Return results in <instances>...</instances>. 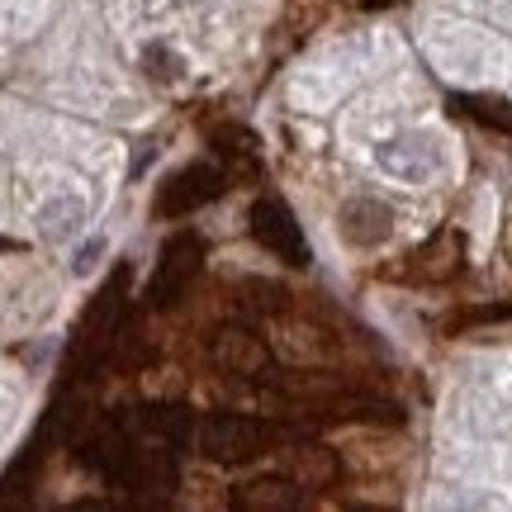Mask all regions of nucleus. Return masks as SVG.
I'll list each match as a JSON object with an SVG mask.
<instances>
[{"label":"nucleus","mask_w":512,"mask_h":512,"mask_svg":"<svg viewBox=\"0 0 512 512\" xmlns=\"http://www.w3.org/2000/svg\"><path fill=\"white\" fill-rule=\"evenodd\" d=\"M294 437H304V432L275 427L271 418H247V413H209L204 422H195V441H200L204 460H214V465H247Z\"/></svg>","instance_id":"nucleus-1"},{"label":"nucleus","mask_w":512,"mask_h":512,"mask_svg":"<svg viewBox=\"0 0 512 512\" xmlns=\"http://www.w3.org/2000/svg\"><path fill=\"white\" fill-rule=\"evenodd\" d=\"M200 271H204V238L200 233H176V238H166L162 256H157V271L147 280V304H152V309L181 304L185 290L200 280Z\"/></svg>","instance_id":"nucleus-2"},{"label":"nucleus","mask_w":512,"mask_h":512,"mask_svg":"<svg viewBox=\"0 0 512 512\" xmlns=\"http://www.w3.org/2000/svg\"><path fill=\"white\" fill-rule=\"evenodd\" d=\"M223 190H228L223 162H190L157 190V219H185L204 204H214Z\"/></svg>","instance_id":"nucleus-3"},{"label":"nucleus","mask_w":512,"mask_h":512,"mask_svg":"<svg viewBox=\"0 0 512 512\" xmlns=\"http://www.w3.org/2000/svg\"><path fill=\"white\" fill-rule=\"evenodd\" d=\"M214 366H219L228 380H247V384L275 380V356L252 323H233V328H223L219 337H214Z\"/></svg>","instance_id":"nucleus-4"},{"label":"nucleus","mask_w":512,"mask_h":512,"mask_svg":"<svg viewBox=\"0 0 512 512\" xmlns=\"http://www.w3.org/2000/svg\"><path fill=\"white\" fill-rule=\"evenodd\" d=\"M247 228L271 256L290 261V266H309V238H304V228L294 223V214L280 200H271V195L256 200L252 214H247Z\"/></svg>","instance_id":"nucleus-5"},{"label":"nucleus","mask_w":512,"mask_h":512,"mask_svg":"<svg viewBox=\"0 0 512 512\" xmlns=\"http://www.w3.org/2000/svg\"><path fill=\"white\" fill-rule=\"evenodd\" d=\"M128 422L143 441H157L166 451L181 456L185 446L195 441V413L181 403H147V408H128Z\"/></svg>","instance_id":"nucleus-6"},{"label":"nucleus","mask_w":512,"mask_h":512,"mask_svg":"<svg viewBox=\"0 0 512 512\" xmlns=\"http://www.w3.org/2000/svg\"><path fill=\"white\" fill-rule=\"evenodd\" d=\"M337 233L347 247L356 252H366V247H380L389 233H394V209L375 195H356L351 204H342V214H337Z\"/></svg>","instance_id":"nucleus-7"},{"label":"nucleus","mask_w":512,"mask_h":512,"mask_svg":"<svg viewBox=\"0 0 512 512\" xmlns=\"http://www.w3.org/2000/svg\"><path fill=\"white\" fill-rule=\"evenodd\" d=\"M309 503V489L294 484L290 475H261L247 479L233 489V508H252V512H290Z\"/></svg>","instance_id":"nucleus-8"},{"label":"nucleus","mask_w":512,"mask_h":512,"mask_svg":"<svg viewBox=\"0 0 512 512\" xmlns=\"http://www.w3.org/2000/svg\"><path fill=\"white\" fill-rule=\"evenodd\" d=\"M285 475L294 484H304V489H328L337 484V456H332L328 446H318V441H299L290 456H285Z\"/></svg>","instance_id":"nucleus-9"},{"label":"nucleus","mask_w":512,"mask_h":512,"mask_svg":"<svg viewBox=\"0 0 512 512\" xmlns=\"http://www.w3.org/2000/svg\"><path fill=\"white\" fill-rule=\"evenodd\" d=\"M380 166L389 176H403V181H422L437 171V152L422 147V138H394V143L380 147Z\"/></svg>","instance_id":"nucleus-10"},{"label":"nucleus","mask_w":512,"mask_h":512,"mask_svg":"<svg viewBox=\"0 0 512 512\" xmlns=\"http://www.w3.org/2000/svg\"><path fill=\"white\" fill-rule=\"evenodd\" d=\"M214 147H219V162L223 171H261V157H256V133L247 128H219L214 133Z\"/></svg>","instance_id":"nucleus-11"},{"label":"nucleus","mask_w":512,"mask_h":512,"mask_svg":"<svg viewBox=\"0 0 512 512\" xmlns=\"http://www.w3.org/2000/svg\"><path fill=\"white\" fill-rule=\"evenodd\" d=\"M451 105H456L465 119H475V124L512 138V105L508 100H498V95H451Z\"/></svg>","instance_id":"nucleus-12"},{"label":"nucleus","mask_w":512,"mask_h":512,"mask_svg":"<svg viewBox=\"0 0 512 512\" xmlns=\"http://www.w3.org/2000/svg\"><path fill=\"white\" fill-rule=\"evenodd\" d=\"M38 223H43V238L62 242V238H72L76 228L86 223V204L81 200H53L43 214H38Z\"/></svg>","instance_id":"nucleus-13"},{"label":"nucleus","mask_w":512,"mask_h":512,"mask_svg":"<svg viewBox=\"0 0 512 512\" xmlns=\"http://www.w3.org/2000/svg\"><path fill=\"white\" fill-rule=\"evenodd\" d=\"M147 67H152V76H157V81H171V72H176V62H171L162 48H147Z\"/></svg>","instance_id":"nucleus-14"}]
</instances>
